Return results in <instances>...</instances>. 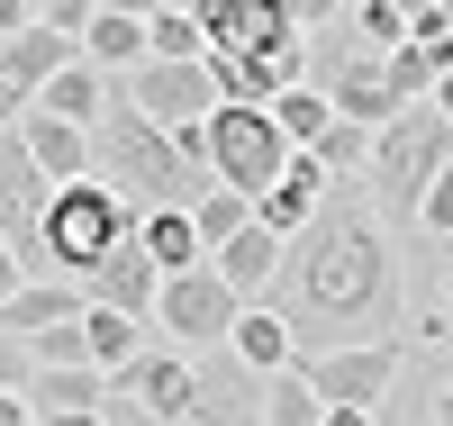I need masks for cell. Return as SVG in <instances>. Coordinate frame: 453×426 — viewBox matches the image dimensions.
I'll list each match as a JSON object with an SVG mask.
<instances>
[{
	"instance_id": "obj_34",
	"label": "cell",
	"mask_w": 453,
	"mask_h": 426,
	"mask_svg": "<svg viewBox=\"0 0 453 426\" xmlns=\"http://www.w3.org/2000/svg\"><path fill=\"white\" fill-rule=\"evenodd\" d=\"M335 10H345V0H290V19H299V36H309V27H326Z\"/></svg>"
},
{
	"instance_id": "obj_19",
	"label": "cell",
	"mask_w": 453,
	"mask_h": 426,
	"mask_svg": "<svg viewBox=\"0 0 453 426\" xmlns=\"http://www.w3.org/2000/svg\"><path fill=\"white\" fill-rule=\"evenodd\" d=\"M136 245L155 254V273H164V282H173V273H200V263H209L191 209H145V218H136Z\"/></svg>"
},
{
	"instance_id": "obj_22",
	"label": "cell",
	"mask_w": 453,
	"mask_h": 426,
	"mask_svg": "<svg viewBox=\"0 0 453 426\" xmlns=\"http://www.w3.org/2000/svg\"><path fill=\"white\" fill-rule=\"evenodd\" d=\"M82 336H91V363H100L109 381H119V372L145 354V327H136V318H119V308H82Z\"/></svg>"
},
{
	"instance_id": "obj_12",
	"label": "cell",
	"mask_w": 453,
	"mask_h": 426,
	"mask_svg": "<svg viewBox=\"0 0 453 426\" xmlns=\"http://www.w3.org/2000/svg\"><path fill=\"white\" fill-rule=\"evenodd\" d=\"M335 190H345V182H335V173L318 164V154H290V173H281V182H273V190H263V200H254V218L273 227L281 245H290L299 227H309V218H318V209L335 200Z\"/></svg>"
},
{
	"instance_id": "obj_21",
	"label": "cell",
	"mask_w": 453,
	"mask_h": 426,
	"mask_svg": "<svg viewBox=\"0 0 453 426\" xmlns=\"http://www.w3.org/2000/svg\"><path fill=\"white\" fill-rule=\"evenodd\" d=\"M36 109L46 119H73V128H100V109H109V73H91V64H64L46 91H36Z\"/></svg>"
},
{
	"instance_id": "obj_16",
	"label": "cell",
	"mask_w": 453,
	"mask_h": 426,
	"mask_svg": "<svg viewBox=\"0 0 453 426\" xmlns=\"http://www.w3.org/2000/svg\"><path fill=\"white\" fill-rule=\"evenodd\" d=\"M64 64H82V46H73V36H55L46 19H36V27H19V36H0V73H10V82H19L27 100L46 91Z\"/></svg>"
},
{
	"instance_id": "obj_1",
	"label": "cell",
	"mask_w": 453,
	"mask_h": 426,
	"mask_svg": "<svg viewBox=\"0 0 453 426\" xmlns=\"http://www.w3.org/2000/svg\"><path fill=\"white\" fill-rule=\"evenodd\" d=\"M273 308L299 354H335V345H390L399 308H408V282H399V254H390V227L372 200L335 190V200L290 236L281 254V282H273Z\"/></svg>"
},
{
	"instance_id": "obj_42",
	"label": "cell",
	"mask_w": 453,
	"mask_h": 426,
	"mask_svg": "<svg viewBox=\"0 0 453 426\" xmlns=\"http://www.w3.org/2000/svg\"><path fill=\"white\" fill-rule=\"evenodd\" d=\"M27 10H46V0H27Z\"/></svg>"
},
{
	"instance_id": "obj_15",
	"label": "cell",
	"mask_w": 453,
	"mask_h": 426,
	"mask_svg": "<svg viewBox=\"0 0 453 426\" xmlns=\"http://www.w3.org/2000/svg\"><path fill=\"white\" fill-rule=\"evenodd\" d=\"M19 145L36 154V173H46L55 190H64V182H91V128H73V119H46V109H27V119H19Z\"/></svg>"
},
{
	"instance_id": "obj_2",
	"label": "cell",
	"mask_w": 453,
	"mask_h": 426,
	"mask_svg": "<svg viewBox=\"0 0 453 426\" xmlns=\"http://www.w3.org/2000/svg\"><path fill=\"white\" fill-rule=\"evenodd\" d=\"M91 173L119 190V200H136V209H200L218 190L200 128H155L119 82H109V109L91 128Z\"/></svg>"
},
{
	"instance_id": "obj_39",
	"label": "cell",
	"mask_w": 453,
	"mask_h": 426,
	"mask_svg": "<svg viewBox=\"0 0 453 426\" xmlns=\"http://www.w3.org/2000/svg\"><path fill=\"white\" fill-rule=\"evenodd\" d=\"M36 426H109V408H91V417H36Z\"/></svg>"
},
{
	"instance_id": "obj_40",
	"label": "cell",
	"mask_w": 453,
	"mask_h": 426,
	"mask_svg": "<svg viewBox=\"0 0 453 426\" xmlns=\"http://www.w3.org/2000/svg\"><path fill=\"white\" fill-rule=\"evenodd\" d=\"M435 426H453V381H444V391H435Z\"/></svg>"
},
{
	"instance_id": "obj_5",
	"label": "cell",
	"mask_w": 453,
	"mask_h": 426,
	"mask_svg": "<svg viewBox=\"0 0 453 426\" xmlns=\"http://www.w3.org/2000/svg\"><path fill=\"white\" fill-rule=\"evenodd\" d=\"M200 145H209V173H218V190H236V200H263L281 173H290V136L273 128V109H218V119L200 128Z\"/></svg>"
},
{
	"instance_id": "obj_17",
	"label": "cell",
	"mask_w": 453,
	"mask_h": 426,
	"mask_svg": "<svg viewBox=\"0 0 453 426\" xmlns=\"http://www.w3.org/2000/svg\"><path fill=\"white\" fill-rule=\"evenodd\" d=\"M82 282H27L10 308H0V336H19V345H36V336H46V327H73V318H82Z\"/></svg>"
},
{
	"instance_id": "obj_14",
	"label": "cell",
	"mask_w": 453,
	"mask_h": 426,
	"mask_svg": "<svg viewBox=\"0 0 453 426\" xmlns=\"http://www.w3.org/2000/svg\"><path fill=\"white\" fill-rule=\"evenodd\" d=\"M281 254H290V245H281V236H273V227H263V218H254V227H245V236H236V245H218L209 263H218V282H226V290H236L245 308H254V299H273V282H281Z\"/></svg>"
},
{
	"instance_id": "obj_28",
	"label": "cell",
	"mask_w": 453,
	"mask_h": 426,
	"mask_svg": "<svg viewBox=\"0 0 453 426\" xmlns=\"http://www.w3.org/2000/svg\"><path fill=\"white\" fill-rule=\"evenodd\" d=\"M318 164H326L335 182L372 173V128H345V119H335V128H326V145H318Z\"/></svg>"
},
{
	"instance_id": "obj_38",
	"label": "cell",
	"mask_w": 453,
	"mask_h": 426,
	"mask_svg": "<svg viewBox=\"0 0 453 426\" xmlns=\"http://www.w3.org/2000/svg\"><path fill=\"white\" fill-rule=\"evenodd\" d=\"M435 119L453 128V73H444V82H435Z\"/></svg>"
},
{
	"instance_id": "obj_41",
	"label": "cell",
	"mask_w": 453,
	"mask_h": 426,
	"mask_svg": "<svg viewBox=\"0 0 453 426\" xmlns=\"http://www.w3.org/2000/svg\"><path fill=\"white\" fill-rule=\"evenodd\" d=\"M390 10H408V19H426V10H435V0H390Z\"/></svg>"
},
{
	"instance_id": "obj_30",
	"label": "cell",
	"mask_w": 453,
	"mask_h": 426,
	"mask_svg": "<svg viewBox=\"0 0 453 426\" xmlns=\"http://www.w3.org/2000/svg\"><path fill=\"white\" fill-rule=\"evenodd\" d=\"M27 381H36V354L19 336H0V399H27Z\"/></svg>"
},
{
	"instance_id": "obj_11",
	"label": "cell",
	"mask_w": 453,
	"mask_h": 426,
	"mask_svg": "<svg viewBox=\"0 0 453 426\" xmlns=\"http://www.w3.org/2000/svg\"><path fill=\"white\" fill-rule=\"evenodd\" d=\"M119 91H127L155 128H209V119H218V82H209V64H164V55H155V64H136Z\"/></svg>"
},
{
	"instance_id": "obj_3",
	"label": "cell",
	"mask_w": 453,
	"mask_h": 426,
	"mask_svg": "<svg viewBox=\"0 0 453 426\" xmlns=\"http://www.w3.org/2000/svg\"><path fill=\"white\" fill-rule=\"evenodd\" d=\"M136 200H119L100 173L91 182H64L55 209H46V282H91L119 245H136Z\"/></svg>"
},
{
	"instance_id": "obj_13",
	"label": "cell",
	"mask_w": 453,
	"mask_h": 426,
	"mask_svg": "<svg viewBox=\"0 0 453 426\" xmlns=\"http://www.w3.org/2000/svg\"><path fill=\"white\" fill-rule=\"evenodd\" d=\"M82 299H91V308H119V318L145 327V318H155V299H164V273H155V254H145V245H119V254L82 282Z\"/></svg>"
},
{
	"instance_id": "obj_32",
	"label": "cell",
	"mask_w": 453,
	"mask_h": 426,
	"mask_svg": "<svg viewBox=\"0 0 453 426\" xmlns=\"http://www.w3.org/2000/svg\"><path fill=\"white\" fill-rule=\"evenodd\" d=\"M19 290H27V263H19V254H10V236H0V308H10V299H19Z\"/></svg>"
},
{
	"instance_id": "obj_31",
	"label": "cell",
	"mask_w": 453,
	"mask_h": 426,
	"mask_svg": "<svg viewBox=\"0 0 453 426\" xmlns=\"http://www.w3.org/2000/svg\"><path fill=\"white\" fill-rule=\"evenodd\" d=\"M418 227H426V236H453V164L435 173V190L418 200Z\"/></svg>"
},
{
	"instance_id": "obj_25",
	"label": "cell",
	"mask_w": 453,
	"mask_h": 426,
	"mask_svg": "<svg viewBox=\"0 0 453 426\" xmlns=\"http://www.w3.org/2000/svg\"><path fill=\"white\" fill-rule=\"evenodd\" d=\"M145 46H155L164 64H209V27H200V19H191V10L173 0V10H164L155 27H145Z\"/></svg>"
},
{
	"instance_id": "obj_35",
	"label": "cell",
	"mask_w": 453,
	"mask_h": 426,
	"mask_svg": "<svg viewBox=\"0 0 453 426\" xmlns=\"http://www.w3.org/2000/svg\"><path fill=\"white\" fill-rule=\"evenodd\" d=\"M27 109H36V100H27V91L10 82V73H0V128H19V119H27Z\"/></svg>"
},
{
	"instance_id": "obj_10",
	"label": "cell",
	"mask_w": 453,
	"mask_h": 426,
	"mask_svg": "<svg viewBox=\"0 0 453 426\" xmlns=\"http://www.w3.org/2000/svg\"><path fill=\"white\" fill-rule=\"evenodd\" d=\"M309 91H326V109H335V119H345V128H372V136H381L390 119H399V100H390V73H381V55H372V46H326L318 64H309Z\"/></svg>"
},
{
	"instance_id": "obj_27",
	"label": "cell",
	"mask_w": 453,
	"mask_h": 426,
	"mask_svg": "<svg viewBox=\"0 0 453 426\" xmlns=\"http://www.w3.org/2000/svg\"><path fill=\"white\" fill-rule=\"evenodd\" d=\"M354 36L372 55H399L408 46V10H390V0H354Z\"/></svg>"
},
{
	"instance_id": "obj_9",
	"label": "cell",
	"mask_w": 453,
	"mask_h": 426,
	"mask_svg": "<svg viewBox=\"0 0 453 426\" xmlns=\"http://www.w3.org/2000/svg\"><path fill=\"white\" fill-rule=\"evenodd\" d=\"M399 336L390 345H335V354H299V381L326 399V408H381L399 391Z\"/></svg>"
},
{
	"instance_id": "obj_26",
	"label": "cell",
	"mask_w": 453,
	"mask_h": 426,
	"mask_svg": "<svg viewBox=\"0 0 453 426\" xmlns=\"http://www.w3.org/2000/svg\"><path fill=\"white\" fill-rule=\"evenodd\" d=\"M191 227H200V245L218 254V245H236L245 227H254V200H236V190H209V200L191 209Z\"/></svg>"
},
{
	"instance_id": "obj_37",
	"label": "cell",
	"mask_w": 453,
	"mask_h": 426,
	"mask_svg": "<svg viewBox=\"0 0 453 426\" xmlns=\"http://www.w3.org/2000/svg\"><path fill=\"white\" fill-rule=\"evenodd\" d=\"M0 426H36V408L27 399H0Z\"/></svg>"
},
{
	"instance_id": "obj_24",
	"label": "cell",
	"mask_w": 453,
	"mask_h": 426,
	"mask_svg": "<svg viewBox=\"0 0 453 426\" xmlns=\"http://www.w3.org/2000/svg\"><path fill=\"white\" fill-rule=\"evenodd\" d=\"M263 426H326V399L299 381V363L263 381Z\"/></svg>"
},
{
	"instance_id": "obj_8",
	"label": "cell",
	"mask_w": 453,
	"mask_h": 426,
	"mask_svg": "<svg viewBox=\"0 0 453 426\" xmlns=\"http://www.w3.org/2000/svg\"><path fill=\"white\" fill-rule=\"evenodd\" d=\"M181 10L209 27V55H245V64L299 55V19H290V0H181Z\"/></svg>"
},
{
	"instance_id": "obj_6",
	"label": "cell",
	"mask_w": 453,
	"mask_h": 426,
	"mask_svg": "<svg viewBox=\"0 0 453 426\" xmlns=\"http://www.w3.org/2000/svg\"><path fill=\"white\" fill-rule=\"evenodd\" d=\"M236 318H245V299L218 282V263H200V273H173L164 299H155V327L181 345V354H218V345L236 336Z\"/></svg>"
},
{
	"instance_id": "obj_4",
	"label": "cell",
	"mask_w": 453,
	"mask_h": 426,
	"mask_svg": "<svg viewBox=\"0 0 453 426\" xmlns=\"http://www.w3.org/2000/svg\"><path fill=\"white\" fill-rule=\"evenodd\" d=\"M444 164H453V128L435 119V100H418V109H399V119L372 136V173H363V190H372V209H381V218L418 227V200L435 190Z\"/></svg>"
},
{
	"instance_id": "obj_20",
	"label": "cell",
	"mask_w": 453,
	"mask_h": 426,
	"mask_svg": "<svg viewBox=\"0 0 453 426\" xmlns=\"http://www.w3.org/2000/svg\"><path fill=\"white\" fill-rule=\"evenodd\" d=\"M27 408H36V417H91V408H109V372H91V363L36 372V381H27Z\"/></svg>"
},
{
	"instance_id": "obj_29",
	"label": "cell",
	"mask_w": 453,
	"mask_h": 426,
	"mask_svg": "<svg viewBox=\"0 0 453 426\" xmlns=\"http://www.w3.org/2000/svg\"><path fill=\"white\" fill-rule=\"evenodd\" d=\"M36 19H46L55 36H73V46H82V36H91V19H100V0H46Z\"/></svg>"
},
{
	"instance_id": "obj_33",
	"label": "cell",
	"mask_w": 453,
	"mask_h": 426,
	"mask_svg": "<svg viewBox=\"0 0 453 426\" xmlns=\"http://www.w3.org/2000/svg\"><path fill=\"white\" fill-rule=\"evenodd\" d=\"M100 10H109V19H145V27H155V19L173 10V0H100Z\"/></svg>"
},
{
	"instance_id": "obj_18",
	"label": "cell",
	"mask_w": 453,
	"mask_h": 426,
	"mask_svg": "<svg viewBox=\"0 0 453 426\" xmlns=\"http://www.w3.org/2000/svg\"><path fill=\"white\" fill-rule=\"evenodd\" d=\"M226 354H236L245 372L273 381V372H290V363H299V345H290V327H281V308H273V299H254L245 318H236V336H226Z\"/></svg>"
},
{
	"instance_id": "obj_36",
	"label": "cell",
	"mask_w": 453,
	"mask_h": 426,
	"mask_svg": "<svg viewBox=\"0 0 453 426\" xmlns=\"http://www.w3.org/2000/svg\"><path fill=\"white\" fill-rule=\"evenodd\" d=\"M326 426H381V408H326Z\"/></svg>"
},
{
	"instance_id": "obj_7",
	"label": "cell",
	"mask_w": 453,
	"mask_h": 426,
	"mask_svg": "<svg viewBox=\"0 0 453 426\" xmlns=\"http://www.w3.org/2000/svg\"><path fill=\"white\" fill-rule=\"evenodd\" d=\"M46 209H55V182L36 173V154L19 145V128H0V236L27 263V282L46 273Z\"/></svg>"
},
{
	"instance_id": "obj_23",
	"label": "cell",
	"mask_w": 453,
	"mask_h": 426,
	"mask_svg": "<svg viewBox=\"0 0 453 426\" xmlns=\"http://www.w3.org/2000/svg\"><path fill=\"white\" fill-rule=\"evenodd\" d=\"M273 128H281L299 154H318V145H326V128H335V109H326V91L299 82V91H281V100H273Z\"/></svg>"
}]
</instances>
